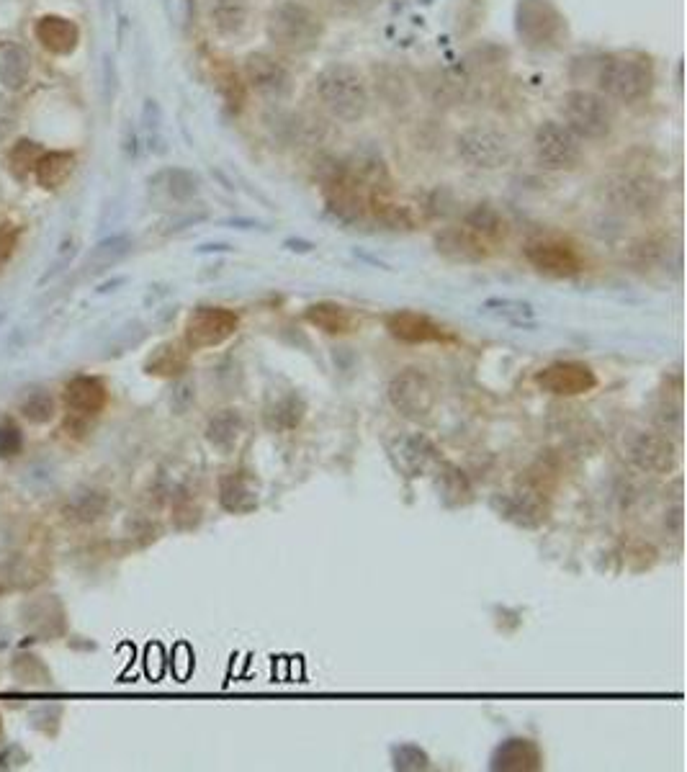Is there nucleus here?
<instances>
[{
  "label": "nucleus",
  "instance_id": "nucleus-1",
  "mask_svg": "<svg viewBox=\"0 0 687 772\" xmlns=\"http://www.w3.org/2000/svg\"><path fill=\"white\" fill-rule=\"evenodd\" d=\"M314 96L332 119L345 121V124L361 121L371 103L363 75L345 62H332V65L322 67L314 78Z\"/></svg>",
  "mask_w": 687,
  "mask_h": 772
},
{
  "label": "nucleus",
  "instance_id": "nucleus-2",
  "mask_svg": "<svg viewBox=\"0 0 687 772\" xmlns=\"http://www.w3.org/2000/svg\"><path fill=\"white\" fill-rule=\"evenodd\" d=\"M266 31L278 49H284L289 55H307L320 44L325 24L312 8L299 0H281L268 13Z\"/></svg>",
  "mask_w": 687,
  "mask_h": 772
},
{
  "label": "nucleus",
  "instance_id": "nucleus-3",
  "mask_svg": "<svg viewBox=\"0 0 687 772\" xmlns=\"http://www.w3.org/2000/svg\"><path fill=\"white\" fill-rule=\"evenodd\" d=\"M597 85L605 96L621 103H636L646 98L654 88V70L649 60L636 55H610L600 62Z\"/></svg>",
  "mask_w": 687,
  "mask_h": 772
},
{
  "label": "nucleus",
  "instance_id": "nucleus-4",
  "mask_svg": "<svg viewBox=\"0 0 687 772\" xmlns=\"http://www.w3.org/2000/svg\"><path fill=\"white\" fill-rule=\"evenodd\" d=\"M458 157L466 165L479 170H497L505 168L513 160V142L500 129L487 127V124H477L469 127L456 137Z\"/></svg>",
  "mask_w": 687,
  "mask_h": 772
},
{
  "label": "nucleus",
  "instance_id": "nucleus-5",
  "mask_svg": "<svg viewBox=\"0 0 687 772\" xmlns=\"http://www.w3.org/2000/svg\"><path fill=\"white\" fill-rule=\"evenodd\" d=\"M564 121L579 139H605L613 132V106L600 93L572 91L564 96Z\"/></svg>",
  "mask_w": 687,
  "mask_h": 772
},
{
  "label": "nucleus",
  "instance_id": "nucleus-6",
  "mask_svg": "<svg viewBox=\"0 0 687 772\" xmlns=\"http://www.w3.org/2000/svg\"><path fill=\"white\" fill-rule=\"evenodd\" d=\"M240 317L227 307H199L188 314L183 327V343L191 350H209L235 338Z\"/></svg>",
  "mask_w": 687,
  "mask_h": 772
},
{
  "label": "nucleus",
  "instance_id": "nucleus-7",
  "mask_svg": "<svg viewBox=\"0 0 687 772\" xmlns=\"http://www.w3.org/2000/svg\"><path fill=\"white\" fill-rule=\"evenodd\" d=\"M533 155L546 170H569L582 157V139L559 121H546L533 134Z\"/></svg>",
  "mask_w": 687,
  "mask_h": 772
},
{
  "label": "nucleus",
  "instance_id": "nucleus-8",
  "mask_svg": "<svg viewBox=\"0 0 687 772\" xmlns=\"http://www.w3.org/2000/svg\"><path fill=\"white\" fill-rule=\"evenodd\" d=\"M515 29L528 47H551L564 31V19L549 0H520L515 11Z\"/></svg>",
  "mask_w": 687,
  "mask_h": 772
},
{
  "label": "nucleus",
  "instance_id": "nucleus-9",
  "mask_svg": "<svg viewBox=\"0 0 687 772\" xmlns=\"http://www.w3.org/2000/svg\"><path fill=\"white\" fill-rule=\"evenodd\" d=\"M435 386L428 376L410 368L389 384V402L407 420H425L435 407Z\"/></svg>",
  "mask_w": 687,
  "mask_h": 772
},
{
  "label": "nucleus",
  "instance_id": "nucleus-10",
  "mask_svg": "<svg viewBox=\"0 0 687 772\" xmlns=\"http://www.w3.org/2000/svg\"><path fill=\"white\" fill-rule=\"evenodd\" d=\"M525 258H528V263H531L538 273L549 278H574L585 268L582 255L577 253L572 242L556 240V237L533 240L531 245L525 248Z\"/></svg>",
  "mask_w": 687,
  "mask_h": 772
},
{
  "label": "nucleus",
  "instance_id": "nucleus-11",
  "mask_svg": "<svg viewBox=\"0 0 687 772\" xmlns=\"http://www.w3.org/2000/svg\"><path fill=\"white\" fill-rule=\"evenodd\" d=\"M245 78L260 98H266L271 103L286 101L291 96V88H294L289 67L268 52H253V55L245 57Z\"/></svg>",
  "mask_w": 687,
  "mask_h": 772
},
{
  "label": "nucleus",
  "instance_id": "nucleus-12",
  "mask_svg": "<svg viewBox=\"0 0 687 772\" xmlns=\"http://www.w3.org/2000/svg\"><path fill=\"white\" fill-rule=\"evenodd\" d=\"M536 384L554 397H582L595 392L597 374L582 361H556L538 371Z\"/></svg>",
  "mask_w": 687,
  "mask_h": 772
},
{
  "label": "nucleus",
  "instance_id": "nucleus-13",
  "mask_svg": "<svg viewBox=\"0 0 687 772\" xmlns=\"http://www.w3.org/2000/svg\"><path fill=\"white\" fill-rule=\"evenodd\" d=\"M386 332L394 340L407 345H430V343H451L453 335L446 327L435 322L433 317L422 312H412V309H402V312H392L386 317Z\"/></svg>",
  "mask_w": 687,
  "mask_h": 772
},
{
  "label": "nucleus",
  "instance_id": "nucleus-14",
  "mask_svg": "<svg viewBox=\"0 0 687 772\" xmlns=\"http://www.w3.org/2000/svg\"><path fill=\"white\" fill-rule=\"evenodd\" d=\"M435 250L453 263H482L492 255V245L482 240L469 227H446L435 235Z\"/></svg>",
  "mask_w": 687,
  "mask_h": 772
},
{
  "label": "nucleus",
  "instance_id": "nucleus-15",
  "mask_svg": "<svg viewBox=\"0 0 687 772\" xmlns=\"http://www.w3.org/2000/svg\"><path fill=\"white\" fill-rule=\"evenodd\" d=\"M495 772H536L543 767V752L528 736H510L492 752Z\"/></svg>",
  "mask_w": 687,
  "mask_h": 772
},
{
  "label": "nucleus",
  "instance_id": "nucleus-16",
  "mask_svg": "<svg viewBox=\"0 0 687 772\" xmlns=\"http://www.w3.org/2000/svg\"><path fill=\"white\" fill-rule=\"evenodd\" d=\"M67 410L83 417H96L109 405V389L98 376H75L65 386Z\"/></svg>",
  "mask_w": 687,
  "mask_h": 772
},
{
  "label": "nucleus",
  "instance_id": "nucleus-17",
  "mask_svg": "<svg viewBox=\"0 0 687 772\" xmlns=\"http://www.w3.org/2000/svg\"><path fill=\"white\" fill-rule=\"evenodd\" d=\"M219 505L227 513L245 515L260 505V484L248 471H229L219 482Z\"/></svg>",
  "mask_w": 687,
  "mask_h": 772
},
{
  "label": "nucleus",
  "instance_id": "nucleus-18",
  "mask_svg": "<svg viewBox=\"0 0 687 772\" xmlns=\"http://www.w3.org/2000/svg\"><path fill=\"white\" fill-rule=\"evenodd\" d=\"M631 461L639 466L641 471H651V474H664L677 464V448L675 443L657 433H644L636 438L631 446Z\"/></svg>",
  "mask_w": 687,
  "mask_h": 772
},
{
  "label": "nucleus",
  "instance_id": "nucleus-19",
  "mask_svg": "<svg viewBox=\"0 0 687 772\" xmlns=\"http://www.w3.org/2000/svg\"><path fill=\"white\" fill-rule=\"evenodd\" d=\"M500 515L505 520H513L520 528H538L541 523H546L549 507L543 502L541 489H525V492L502 497Z\"/></svg>",
  "mask_w": 687,
  "mask_h": 772
},
{
  "label": "nucleus",
  "instance_id": "nucleus-20",
  "mask_svg": "<svg viewBox=\"0 0 687 772\" xmlns=\"http://www.w3.org/2000/svg\"><path fill=\"white\" fill-rule=\"evenodd\" d=\"M206 16L219 37H240L250 19L248 0H206Z\"/></svg>",
  "mask_w": 687,
  "mask_h": 772
},
{
  "label": "nucleus",
  "instance_id": "nucleus-21",
  "mask_svg": "<svg viewBox=\"0 0 687 772\" xmlns=\"http://www.w3.org/2000/svg\"><path fill=\"white\" fill-rule=\"evenodd\" d=\"M34 34L44 49L52 55H70L80 42V29L62 16H42L34 26Z\"/></svg>",
  "mask_w": 687,
  "mask_h": 772
},
{
  "label": "nucleus",
  "instance_id": "nucleus-22",
  "mask_svg": "<svg viewBox=\"0 0 687 772\" xmlns=\"http://www.w3.org/2000/svg\"><path fill=\"white\" fill-rule=\"evenodd\" d=\"M191 353L193 350L183 340H170V343L157 345L152 350V356L145 361V374L155 376V379H175L188 368Z\"/></svg>",
  "mask_w": 687,
  "mask_h": 772
},
{
  "label": "nucleus",
  "instance_id": "nucleus-23",
  "mask_svg": "<svg viewBox=\"0 0 687 772\" xmlns=\"http://www.w3.org/2000/svg\"><path fill=\"white\" fill-rule=\"evenodd\" d=\"M199 191V181L186 170H163L150 181L152 199L163 201V204H183V201L193 199Z\"/></svg>",
  "mask_w": 687,
  "mask_h": 772
},
{
  "label": "nucleus",
  "instance_id": "nucleus-24",
  "mask_svg": "<svg viewBox=\"0 0 687 772\" xmlns=\"http://www.w3.org/2000/svg\"><path fill=\"white\" fill-rule=\"evenodd\" d=\"M304 320L327 335H348L358 327L356 314L338 302H317L304 309Z\"/></svg>",
  "mask_w": 687,
  "mask_h": 772
},
{
  "label": "nucleus",
  "instance_id": "nucleus-25",
  "mask_svg": "<svg viewBox=\"0 0 687 772\" xmlns=\"http://www.w3.org/2000/svg\"><path fill=\"white\" fill-rule=\"evenodd\" d=\"M366 217H371L374 222L384 224L386 230H412V212L399 201L389 199L384 191L374 188V191L368 193V204H366Z\"/></svg>",
  "mask_w": 687,
  "mask_h": 772
},
{
  "label": "nucleus",
  "instance_id": "nucleus-26",
  "mask_svg": "<svg viewBox=\"0 0 687 772\" xmlns=\"http://www.w3.org/2000/svg\"><path fill=\"white\" fill-rule=\"evenodd\" d=\"M397 459L407 477H420L422 471L438 461V448L425 435H412L397 443Z\"/></svg>",
  "mask_w": 687,
  "mask_h": 772
},
{
  "label": "nucleus",
  "instance_id": "nucleus-27",
  "mask_svg": "<svg viewBox=\"0 0 687 772\" xmlns=\"http://www.w3.org/2000/svg\"><path fill=\"white\" fill-rule=\"evenodd\" d=\"M610 191L618 204H631L639 209L651 206L659 199V186L646 175H621L610 183Z\"/></svg>",
  "mask_w": 687,
  "mask_h": 772
},
{
  "label": "nucleus",
  "instance_id": "nucleus-28",
  "mask_svg": "<svg viewBox=\"0 0 687 772\" xmlns=\"http://www.w3.org/2000/svg\"><path fill=\"white\" fill-rule=\"evenodd\" d=\"M73 170L75 155H70V152H44L39 157L37 168H34V175H37V183L44 191H57L70 181Z\"/></svg>",
  "mask_w": 687,
  "mask_h": 772
},
{
  "label": "nucleus",
  "instance_id": "nucleus-29",
  "mask_svg": "<svg viewBox=\"0 0 687 772\" xmlns=\"http://www.w3.org/2000/svg\"><path fill=\"white\" fill-rule=\"evenodd\" d=\"M31 57L19 44H8L0 52V83L8 91H21L29 83Z\"/></svg>",
  "mask_w": 687,
  "mask_h": 772
},
{
  "label": "nucleus",
  "instance_id": "nucleus-30",
  "mask_svg": "<svg viewBox=\"0 0 687 772\" xmlns=\"http://www.w3.org/2000/svg\"><path fill=\"white\" fill-rule=\"evenodd\" d=\"M464 224L474 235L482 237L487 245H492V248H497L507 237V222L502 219V214L497 212V209H492L489 204H479L477 209H471V212L466 214Z\"/></svg>",
  "mask_w": 687,
  "mask_h": 772
},
{
  "label": "nucleus",
  "instance_id": "nucleus-31",
  "mask_svg": "<svg viewBox=\"0 0 687 772\" xmlns=\"http://www.w3.org/2000/svg\"><path fill=\"white\" fill-rule=\"evenodd\" d=\"M242 433V417L237 410H222L211 417L209 425H206V441L217 451L229 453L237 446Z\"/></svg>",
  "mask_w": 687,
  "mask_h": 772
},
{
  "label": "nucleus",
  "instance_id": "nucleus-32",
  "mask_svg": "<svg viewBox=\"0 0 687 772\" xmlns=\"http://www.w3.org/2000/svg\"><path fill=\"white\" fill-rule=\"evenodd\" d=\"M304 417H307V402L299 394H286L284 399H278L276 405L268 407L263 420H266L268 430L286 433V430L299 428Z\"/></svg>",
  "mask_w": 687,
  "mask_h": 772
},
{
  "label": "nucleus",
  "instance_id": "nucleus-33",
  "mask_svg": "<svg viewBox=\"0 0 687 772\" xmlns=\"http://www.w3.org/2000/svg\"><path fill=\"white\" fill-rule=\"evenodd\" d=\"M11 675L24 688H52V672L37 654L31 652H21L13 657Z\"/></svg>",
  "mask_w": 687,
  "mask_h": 772
},
{
  "label": "nucleus",
  "instance_id": "nucleus-34",
  "mask_svg": "<svg viewBox=\"0 0 687 772\" xmlns=\"http://www.w3.org/2000/svg\"><path fill=\"white\" fill-rule=\"evenodd\" d=\"M52 595H47V598L37 600V603H31L29 610H26V626L34 631L37 636H42V639H55V636L65 634V616H55V618H49V605H52Z\"/></svg>",
  "mask_w": 687,
  "mask_h": 772
},
{
  "label": "nucleus",
  "instance_id": "nucleus-35",
  "mask_svg": "<svg viewBox=\"0 0 687 772\" xmlns=\"http://www.w3.org/2000/svg\"><path fill=\"white\" fill-rule=\"evenodd\" d=\"M57 415V402L47 389H31L21 402V417L31 425H47Z\"/></svg>",
  "mask_w": 687,
  "mask_h": 772
},
{
  "label": "nucleus",
  "instance_id": "nucleus-36",
  "mask_svg": "<svg viewBox=\"0 0 687 772\" xmlns=\"http://www.w3.org/2000/svg\"><path fill=\"white\" fill-rule=\"evenodd\" d=\"M129 253V240L127 237H114V240H106L101 245L93 248V253L88 255V271L91 273H101L106 271L109 266L119 263L124 255Z\"/></svg>",
  "mask_w": 687,
  "mask_h": 772
},
{
  "label": "nucleus",
  "instance_id": "nucleus-37",
  "mask_svg": "<svg viewBox=\"0 0 687 772\" xmlns=\"http://www.w3.org/2000/svg\"><path fill=\"white\" fill-rule=\"evenodd\" d=\"M42 155H44V150L37 145V142H31V139H21L19 145L11 150V155H8L11 173L16 175L19 181H24V178H29V175L34 173V168H37L39 157Z\"/></svg>",
  "mask_w": 687,
  "mask_h": 772
},
{
  "label": "nucleus",
  "instance_id": "nucleus-38",
  "mask_svg": "<svg viewBox=\"0 0 687 772\" xmlns=\"http://www.w3.org/2000/svg\"><path fill=\"white\" fill-rule=\"evenodd\" d=\"M24 451V433H21L16 420H3L0 423V459L11 461Z\"/></svg>",
  "mask_w": 687,
  "mask_h": 772
},
{
  "label": "nucleus",
  "instance_id": "nucleus-39",
  "mask_svg": "<svg viewBox=\"0 0 687 772\" xmlns=\"http://www.w3.org/2000/svg\"><path fill=\"white\" fill-rule=\"evenodd\" d=\"M392 760L397 770H425L430 765V757L422 752L417 744H402L392 749Z\"/></svg>",
  "mask_w": 687,
  "mask_h": 772
},
{
  "label": "nucleus",
  "instance_id": "nucleus-40",
  "mask_svg": "<svg viewBox=\"0 0 687 772\" xmlns=\"http://www.w3.org/2000/svg\"><path fill=\"white\" fill-rule=\"evenodd\" d=\"M70 510H73V515L78 520H83V523H91V520L101 518L103 510H106V497L98 495V492H88V495L78 497Z\"/></svg>",
  "mask_w": 687,
  "mask_h": 772
},
{
  "label": "nucleus",
  "instance_id": "nucleus-41",
  "mask_svg": "<svg viewBox=\"0 0 687 772\" xmlns=\"http://www.w3.org/2000/svg\"><path fill=\"white\" fill-rule=\"evenodd\" d=\"M19 240L21 230L16 224H3V227H0V271L11 263L13 253L19 248Z\"/></svg>",
  "mask_w": 687,
  "mask_h": 772
},
{
  "label": "nucleus",
  "instance_id": "nucleus-42",
  "mask_svg": "<svg viewBox=\"0 0 687 772\" xmlns=\"http://www.w3.org/2000/svg\"><path fill=\"white\" fill-rule=\"evenodd\" d=\"M16 121H19L16 103H13L6 93H0V142L11 137L13 129H16Z\"/></svg>",
  "mask_w": 687,
  "mask_h": 772
},
{
  "label": "nucleus",
  "instance_id": "nucleus-43",
  "mask_svg": "<svg viewBox=\"0 0 687 772\" xmlns=\"http://www.w3.org/2000/svg\"><path fill=\"white\" fill-rule=\"evenodd\" d=\"M487 307H500V309H492V312L497 314H505V317H510V320H525V317H533V307L531 304H525V302H510V299H492V302H487Z\"/></svg>",
  "mask_w": 687,
  "mask_h": 772
},
{
  "label": "nucleus",
  "instance_id": "nucleus-44",
  "mask_svg": "<svg viewBox=\"0 0 687 772\" xmlns=\"http://www.w3.org/2000/svg\"><path fill=\"white\" fill-rule=\"evenodd\" d=\"M345 13H363L368 8H374L379 0H335Z\"/></svg>",
  "mask_w": 687,
  "mask_h": 772
},
{
  "label": "nucleus",
  "instance_id": "nucleus-45",
  "mask_svg": "<svg viewBox=\"0 0 687 772\" xmlns=\"http://www.w3.org/2000/svg\"><path fill=\"white\" fill-rule=\"evenodd\" d=\"M0 736H3V716H0Z\"/></svg>",
  "mask_w": 687,
  "mask_h": 772
}]
</instances>
